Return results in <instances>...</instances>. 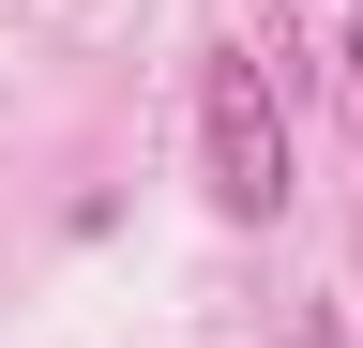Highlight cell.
Wrapping results in <instances>:
<instances>
[{
	"instance_id": "1",
	"label": "cell",
	"mask_w": 363,
	"mask_h": 348,
	"mask_svg": "<svg viewBox=\"0 0 363 348\" xmlns=\"http://www.w3.org/2000/svg\"><path fill=\"white\" fill-rule=\"evenodd\" d=\"M197 152H212V212H242V228L288 212V121H272L257 61H212V91H197Z\"/></svg>"
},
{
	"instance_id": "2",
	"label": "cell",
	"mask_w": 363,
	"mask_h": 348,
	"mask_svg": "<svg viewBox=\"0 0 363 348\" xmlns=\"http://www.w3.org/2000/svg\"><path fill=\"white\" fill-rule=\"evenodd\" d=\"M333 61H348V91H363V30H348V46H333Z\"/></svg>"
}]
</instances>
